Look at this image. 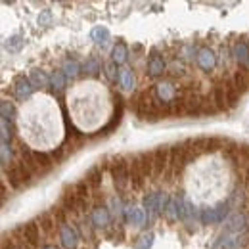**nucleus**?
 <instances>
[{
  "label": "nucleus",
  "mask_w": 249,
  "mask_h": 249,
  "mask_svg": "<svg viewBox=\"0 0 249 249\" xmlns=\"http://www.w3.org/2000/svg\"><path fill=\"white\" fill-rule=\"evenodd\" d=\"M42 249H58V248H56V246H44Z\"/></svg>",
  "instance_id": "nucleus-45"
},
{
  "label": "nucleus",
  "mask_w": 249,
  "mask_h": 249,
  "mask_svg": "<svg viewBox=\"0 0 249 249\" xmlns=\"http://www.w3.org/2000/svg\"><path fill=\"white\" fill-rule=\"evenodd\" d=\"M154 246V234L148 232V234H142L136 242V249H152Z\"/></svg>",
  "instance_id": "nucleus-37"
},
{
  "label": "nucleus",
  "mask_w": 249,
  "mask_h": 249,
  "mask_svg": "<svg viewBox=\"0 0 249 249\" xmlns=\"http://www.w3.org/2000/svg\"><path fill=\"white\" fill-rule=\"evenodd\" d=\"M134 159L138 161L140 165V171L146 178L154 177V152H142V154H136Z\"/></svg>",
  "instance_id": "nucleus-15"
},
{
  "label": "nucleus",
  "mask_w": 249,
  "mask_h": 249,
  "mask_svg": "<svg viewBox=\"0 0 249 249\" xmlns=\"http://www.w3.org/2000/svg\"><path fill=\"white\" fill-rule=\"evenodd\" d=\"M238 246H240V236H234V234L222 236V249H236Z\"/></svg>",
  "instance_id": "nucleus-38"
},
{
  "label": "nucleus",
  "mask_w": 249,
  "mask_h": 249,
  "mask_svg": "<svg viewBox=\"0 0 249 249\" xmlns=\"http://www.w3.org/2000/svg\"><path fill=\"white\" fill-rule=\"evenodd\" d=\"M228 201L224 203H218L217 207H203L201 213H199V218L203 224H217V222H222L226 215H228Z\"/></svg>",
  "instance_id": "nucleus-3"
},
{
  "label": "nucleus",
  "mask_w": 249,
  "mask_h": 249,
  "mask_svg": "<svg viewBox=\"0 0 249 249\" xmlns=\"http://www.w3.org/2000/svg\"><path fill=\"white\" fill-rule=\"evenodd\" d=\"M165 69H167V65H165L163 56L157 50H152L150 52V58H148V77L157 79V77H161L165 73Z\"/></svg>",
  "instance_id": "nucleus-9"
},
{
  "label": "nucleus",
  "mask_w": 249,
  "mask_h": 249,
  "mask_svg": "<svg viewBox=\"0 0 249 249\" xmlns=\"http://www.w3.org/2000/svg\"><path fill=\"white\" fill-rule=\"evenodd\" d=\"M119 85H121V89L124 92L134 90V73H132V69L124 67V69L119 71Z\"/></svg>",
  "instance_id": "nucleus-22"
},
{
  "label": "nucleus",
  "mask_w": 249,
  "mask_h": 249,
  "mask_svg": "<svg viewBox=\"0 0 249 249\" xmlns=\"http://www.w3.org/2000/svg\"><path fill=\"white\" fill-rule=\"evenodd\" d=\"M0 113H2V119L14 123V117H16V109H14V104L10 100H2L0 102Z\"/></svg>",
  "instance_id": "nucleus-32"
},
{
  "label": "nucleus",
  "mask_w": 249,
  "mask_h": 249,
  "mask_svg": "<svg viewBox=\"0 0 249 249\" xmlns=\"http://www.w3.org/2000/svg\"><path fill=\"white\" fill-rule=\"evenodd\" d=\"M65 213H67V211L63 209L62 205H54V207H52V215H54L56 222H58L60 226H65V224H67V222H65Z\"/></svg>",
  "instance_id": "nucleus-40"
},
{
  "label": "nucleus",
  "mask_w": 249,
  "mask_h": 249,
  "mask_svg": "<svg viewBox=\"0 0 249 249\" xmlns=\"http://www.w3.org/2000/svg\"><path fill=\"white\" fill-rule=\"evenodd\" d=\"M124 220L132 226H146L148 222V215L144 211V207H138V205H124Z\"/></svg>",
  "instance_id": "nucleus-6"
},
{
  "label": "nucleus",
  "mask_w": 249,
  "mask_h": 249,
  "mask_svg": "<svg viewBox=\"0 0 249 249\" xmlns=\"http://www.w3.org/2000/svg\"><path fill=\"white\" fill-rule=\"evenodd\" d=\"M128 177H130V188L134 190V192H140L144 184H146V177L142 175V171H140V165H138V161L134 159V156L130 157V161H128Z\"/></svg>",
  "instance_id": "nucleus-7"
},
{
  "label": "nucleus",
  "mask_w": 249,
  "mask_h": 249,
  "mask_svg": "<svg viewBox=\"0 0 249 249\" xmlns=\"http://www.w3.org/2000/svg\"><path fill=\"white\" fill-rule=\"evenodd\" d=\"M90 38H92L98 46H106V44L109 42L111 36H109L107 27H104V25H96V27H92V31H90Z\"/></svg>",
  "instance_id": "nucleus-21"
},
{
  "label": "nucleus",
  "mask_w": 249,
  "mask_h": 249,
  "mask_svg": "<svg viewBox=\"0 0 249 249\" xmlns=\"http://www.w3.org/2000/svg\"><path fill=\"white\" fill-rule=\"evenodd\" d=\"M62 205L67 213H77L79 211V199H77V194H75V188H65L62 196Z\"/></svg>",
  "instance_id": "nucleus-16"
},
{
  "label": "nucleus",
  "mask_w": 249,
  "mask_h": 249,
  "mask_svg": "<svg viewBox=\"0 0 249 249\" xmlns=\"http://www.w3.org/2000/svg\"><path fill=\"white\" fill-rule=\"evenodd\" d=\"M19 234H21V240L25 244H29L31 248H36L38 240H40V230H38V224L35 222H27L19 228Z\"/></svg>",
  "instance_id": "nucleus-10"
},
{
  "label": "nucleus",
  "mask_w": 249,
  "mask_h": 249,
  "mask_svg": "<svg viewBox=\"0 0 249 249\" xmlns=\"http://www.w3.org/2000/svg\"><path fill=\"white\" fill-rule=\"evenodd\" d=\"M90 220L96 228H107L111 215H109V209L106 205H94L92 213H90Z\"/></svg>",
  "instance_id": "nucleus-11"
},
{
  "label": "nucleus",
  "mask_w": 249,
  "mask_h": 249,
  "mask_svg": "<svg viewBox=\"0 0 249 249\" xmlns=\"http://www.w3.org/2000/svg\"><path fill=\"white\" fill-rule=\"evenodd\" d=\"M6 50L8 52H19L21 48H23V36L21 35H14V36H10L8 40H6Z\"/></svg>",
  "instance_id": "nucleus-33"
},
{
  "label": "nucleus",
  "mask_w": 249,
  "mask_h": 249,
  "mask_svg": "<svg viewBox=\"0 0 249 249\" xmlns=\"http://www.w3.org/2000/svg\"><path fill=\"white\" fill-rule=\"evenodd\" d=\"M213 102H215L218 111L228 109V106H226V94H224V85L222 83H218L217 87H215V90H213Z\"/></svg>",
  "instance_id": "nucleus-25"
},
{
  "label": "nucleus",
  "mask_w": 249,
  "mask_h": 249,
  "mask_svg": "<svg viewBox=\"0 0 249 249\" xmlns=\"http://www.w3.org/2000/svg\"><path fill=\"white\" fill-rule=\"evenodd\" d=\"M196 62L199 65V69L209 73V71H213L217 67V54L211 48H199L197 54H196Z\"/></svg>",
  "instance_id": "nucleus-8"
},
{
  "label": "nucleus",
  "mask_w": 249,
  "mask_h": 249,
  "mask_svg": "<svg viewBox=\"0 0 249 249\" xmlns=\"http://www.w3.org/2000/svg\"><path fill=\"white\" fill-rule=\"evenodd\" d=\"M33 90H35V87H33L31 79H27V77H23V75L16 79V83H14V94H16V98L27 100L33 94Z\"/></svg>",
  "instance_id": "nucleus-14"
},
{
  "label": "nucleus",
  "mask_w": 249,
  "mask_h": 249,
  "mask_svg": "<svg viewBox=\"0 0 249 249\" xmlns=\"http://www.w3.org/2000/svg\"><path fill=\"white\" fill-rule=\"evenodd\" d=\"M50 156H52V159H54V161L58 163V161H60V159L63 157V146H60V148H56V150H54V152H52Z\"/></svg>",
  "instance_id": "nucleus-43"
},
{
  "label": "nucleus",
  "mask_w": 249,
  "mask_h": 249,
  "mask_svg": "<svg viewBox=\"0 0 249 249\" xmlns=\"http://www.w3.org/2000/svg\"><path fill=\"white\" fill-rule=\"evenodd\" d=\"M144 211L148 215V220H154L159 215V205H157V192H150L144 197Z\"/></svg>",
  "instance_id": "nucleus-19"
},
{
  "label": "nucleus",
  "mask_w": 249,
  "mask_h": 249,
  "mask_svg": "<svg viewBox=\"0 0 249 249\" xmlns=\"http://www.w3.org/2000/svg\"><path fill=\"white\" fill-rule=\"evenodd\" d=\"M232 83H234V87L238 89V92L244 94L246 90H248V87H249L248 71H238V73H234V77H232Z\"/></svg>",
  "instance_id": "nucleus-29"
},
{
  "label": "nucleus",
  "mask_w": 249,
  "mask_h": 249,
  "mask_svg": "<svg viewBox=\"0 0 249 249\" xmlns=\"http://www.w3.org/2000/svg\"><path fill=\"white\" fill-rule=\"evenodd\" d=\"M29 79H31V83L35 89H44V87L50 85V77H48L46 71H42V69H33Z\"/></svg>",
  "instance_id": "nucleus-23"
},
{
  "label": "nucleus",
  "mask_w": 249,
  "mask_h": 249,
  "mask_svg": "<svg viewBox=\"0 0 249 249\" xmlns=\"http://www.w3.org/2000/svg\"><path fill=\"white\" fill-rule=\"evenodd\" d=\"M232 56L234 60L242 65H248L249 63V44L248 40H236L234 46H232Z\"/></svg>",
  "instance_id": "nucleus-17"
},
{
  "label": "nucleus",
  "mask_w": 249,
  "mask_h": 249,
  "mask_svg": "<svg viewBox=\"0 0 249 249\" xmlns=\"http://www.w3.org/2000/svg\"><path fill=\"white\" fill-rule=\"evenodd\" d=\"M50 19H52L50 10H44V12L38 16V23H40V25H48V23H50Z\"/></svg>",
  "instance_id": "nucleus-42"
},
{
  "label": "nucleus",
  "mask_w": 249,
  "mask_h": 249,
  "mask_svg": "<svg viewBox=\"0 0 249 249\" xmlns=\"http://www.w3.org/2000/svg\"><path fill=\"white\" fill-rule=\"evenodd\" d=\"M165 217L169 218V220H177V218H180L178 205H177V197H171V201H169V205H167V209H165Z\"/></svg>",
  "instance_id": "nucleus-36"
},
{
  "label": "nucleus",
  "mask_w": 249,
  "mask_h": 249,
  "mask_svg": "<svg viewBox=\"0 0 249 249\" xmlns=\"http://www.w3.org/2000/svg\"><path fill=\"white\" fill-rule=\"evenodd\" d=\"M186 165H188V161H186L184 142L175 144V146L171 148V165H169V169L173 171V175H180V173H182V169H184Z\"/></svg>",
  "instance_id": "nucleus-5"
},
{
  "label": "nucleus",
  "mask_w": 249,
  "mask_h": 249,
  "mask_svg": "<svg viewBox=\"0 0 249 249\" xmlns=\"http://www.w3.org/2000/svg\"><path fill=\"white\" fill-rule=\"evenodd\" d=\"M4 249H18V248H16V246H14V244H12V246H10V248H8V246H4Z\"/></svg>",
  "instance_id": "nucleus-46"
},
{
  "label": "nucleus",
  "mask_w": 249,
  "mask_h": 249,
  "mask_svg": "<svg viewBox=\"0 0 249 249\" xmlns=\"http://www.w3.org/2000/svg\"><path fill=\"white\" fill-rule=\"evenodd\" d=\"M246 182H248V188H249V167H248V173H246Z\"/></svg>",
  "instance_id": "nucleus-44"
},
{
  "label": "nucleus",
  "mask_w": 249,
  "mask_h": 249,
  "mask_svg": "<svg viewBox=\"0 0 249 249\" xmlns=\"http://www.w3.org/2000/svg\"><path fill=\"white\" fill-rule=\"evenodd\" d=\"M113 184L119 192H124L126 186H130V177H128V161L124 157H113L111 159V167H109Z\"/></svg>",
  "instance_id": "nucleus-1"
},
{
  "label": "nucleus",
  "mask_w": 249,
  "mask_h": 249,
  "mask_svg": "<svg viewBox=\"0 0 249 249\" xmlns=\"http://www.w3.org/2000/svg\"><path fill=\"white\" fill-rule=\"evenodd\" d=\"M35 161H36V165H38L40 175L50 173L52 167H54V159H52L50 154H46V152H35Z\"/></svg>",
  "instance_id": "nucleus-20"
},
{
  "label": "nucleus",
  "mask_w": 249,
  "mask_h": 249,
  "mask_svg": "<svg viewBox=\"0 0 249 249\" xmlns=\"http://www.w3.org/2000/svg\"><path fill=\"white\" fill-rule=\"evenodd\" d=\"M6 177H8V182H10V186L12 188H21L25 182H23V178H21V173H19V169H18V165H14L12 169H8L6 171Z\"/></svg>",
  "instance_id": "nucleus-28"
},
{
  "label": "nucleus",
  "mask_w": 249,
  "mask_h": 249,
  "mask_svg": "<svg viewBox=\"0 0 249 249\" xmlns=\"http://www.w3.org/2000/svg\"><path fill=\"white\" fill-rule=\"evenodd\" d=\"M0 157H2V167L8 169V163L12 159V148H10V144H2L0 146Z\"/></svg>",
  "instance_id": "nucleus-39"
},
{
  "label": "nucleus",
  "mask_w": 249,
  "mask_h": 249,
  "mask_svg": "<svg viewBox=\"0 0 249 249\" xmlns=\"http://www.w3.org/2000/svg\"><path fill=\"white\" fill-rule=\"evenodd\" d=\"M65 75H63V71H54L52 75H50V87H52V92L54 94H60L65 89Z\"/></svg>",
  "instance_id": "nucleus-27"
},
{
  "label": "nucleus",
  "mask_w": 249,
  "mask_h": 249,
  "mask_svg": "<svg viewBox=\"0 0 249 249\" xmlns=\"http://www.w3.org/2000/svg\"><path fill=\"white\" fill-rule=\"evenodd\" d=\"M222 85H224V94H226V106H228V109H234V107L238 106V102H240V96H242V94L238 92V89L234 87L232 79L224 81Z\"/></svg>",
  "instance_id": "nucleus-18"
},
{
  "label": "nucleus",
  "mask_w": 249,
  "mask_h": 249,
  "mask_svg": "<svg viewBox=\"0 0 249 249\" xmlns=\"http://www.w3.org/2000/svg\"><path fill=\"white\" fill-rule=\"evenodd\" d=\"M0 128H2V144H10L12 142V123L6 121V119H0Z\"/></svg>",
  "instance_id": "nucleus-35"
},
{
  "label": "nucleus",
  "mask_w": 249,
  "mask_h": 249,
  "mask_svg": "<svg viewBox=\"0 0 249 249\" xmlns=\"http://www.w3.org/2000/svg\"><path fill=\"white\" fill-rule=\"evenodd\" d=\"M62 71H63V75H65L67 79H75V77L81 73V65H79V62H77V60H65Z\"/></svg>",
  "instance_id": "nucleus-30"
},
{
  "label": "nucleus",
  "mask_w": 249,
  "mask_h": 249,
  "mask_svg": "<svg viewBox=\"0 0 249 249\" xmlns=\"http://www.w3.org/2000/svg\"><path fill=\"white\" fill-rule=\"evenodd\" d=\"M126 58H128V48H126V44H124V42H117V44L113 46L111 62H115L117 65H121V63L126 62Z\"/></svg>",
  "instance_id": "nucleus-26"
},
{
  "label": "nucleus",
  "mask_w": 249,
  "mask_h": 249,
  "mask_svg": "<svg viewBox=\"0 0 249 249\" xmlns=\"http://www.w3.org/2000/svg\"><path fill=\"white\" fill-rule=\"evenodd\" d=\"M106 75H107V79H109L111 83H115V81L119 79V75H117V63L115 62L106 63Z\"/></svg>",
  "instance_id": "nucleus-41"
},
{
  "label": "nucleus",
  "mask_w": 249,
  "mask_h": 249,
  "mask_svg": "<svg viewBox=\"0 0 249 249\" xmlns=\"http://www.w3.org/2000/svg\"><path fill=\"white\" fill-rule=\"evenodd\" d=\"M102 167L100 165H96V167H92L89 173H87V177H85V180H87V184L92 188V190H96V188L102 186Z\"/></svg>",
  "instance_id": "nucleus-24"
},
{
  "label": "nucleus",
  "mask_w": 249,
  "mask_h": 249,
  "mask_svg": "<svg viewBox=\"0 0 249 249\" xmlns=\"http://www.w3.org/2000/svg\"><path fill=\"white\" fill-rule=\"evenodd\" d=\"M226 224H228V226H226L228 234L240 236L242 232H246V230H248V217H246V215H242V213H234L232 217L228 218V222H226Z\"/></svg>",
  "instance_id": "nucleus-13"
},
{
  "label": "nucleus",
  "mask_w": 249,
  "mask_h": 249,
  "mask_svg": "<svg viewBox=\"0 0 249 249\" xmlns=\"http://www.w3.org/2000/svg\"><path fill=\"white\" fill-rule=\"evenodd\" d=\"M60 240H62V246L65 249H77L79 248V234L73 226L65 224L60 228Z\"/></svg>",
  "instance_id": "nucleus-12"
},
{
  "label": "nucleus",
  "mask_w": 249,
  "mask_h": 249,
  "mask_svg": "<svg viewBox=\"0 0 249 249\" xmlns=\"http://www.w3.org/2000/svg\"><path fill=\"white\" fill-rule=\"evenodd\" d=\"M98 71H100V63H98L96 58L90 56V58L85 62V65H83V73H85L87 77H96V75H98Z\"/></svg>",
  "instance_id": "nucleus-34"
},
{
  "label": "nucleus",
  "mask_w": 249,
  "mask_h": 249,
  "mask_svg": "<svg viewBox=\"0 0 249 249\" xmlns=\"http://www.w3.org/2000/svg\"><path fill=\"white\" fill-rule=\"evenodd\" d=\"M171 165V148L159 146L154 150V177H163Z\"/></svg>",
  "instance_id": "nucleus-4"
},
{
  "label": "nucleus",
  "mask_w": 249,
  "mask_h": 249,
  "mask_svg": "<svg viewBox=\"0 0 249 249\" xmlns=\"http://www.w3.org/2000/svg\"><path fill=\"white\" fill-rule=\"evenodd\" d=\"M154 96H156V100L161 106H169V107H171V106L177 102V98H178L177 89H175V85H173L171 81L157 83L156 89H154Z\"/></svg>",
  "instance_id": "nucleus-2"
},
{
  "label": "nucleus",
  "mask_w": 249,
  "mask_h": 249,
  "mask_svg": "<svg viewBox=\"0 0 249 249\" xmlns=\"http://www.w3.org/2000/svg\"><path fill=\"white\" fill-rule=\"evenodd\" d=\"M38 222H40V230H44L46 234H50V232L56 228V224H58L52 213H42V215L38 217Z\"/></svg>",
  "instance_id": "nucleus-31"
}]
</instances>
